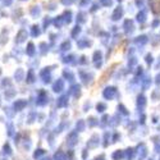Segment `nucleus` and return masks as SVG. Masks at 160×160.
<instances>
[{
	"instance_id": "obj_1",
	"label": "nucleus",
	"mask_w": 160,
	"mask_h": 160,
	"mask_svg": "<svg viewBox=\"0 0 160 160\" xmlns=\"http://www.w3.org/2000/svg\"><path fill=\"white\" fill-rule=\"evenodd\" d=\"M117 67V64H113L112 67H110V69L108 70V72H105L104 74L101 76V78H100V81H99V85H102V83H105V81H106V78H108V76H110L112 74V72H113V69H114Z\"/></svg>"
}]
</instances>
